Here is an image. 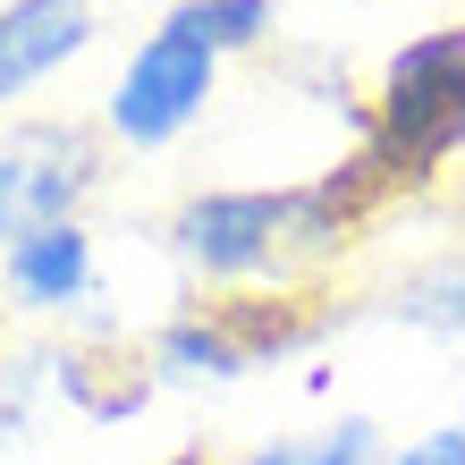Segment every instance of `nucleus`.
Here are the masks:
<instances>
[{"label": "nucleus", "mask_w": 465, "mask_h": 465, "mask_svg": "<svg viewBox=\"0 0 465 465\" xmlns=\"http://www.w3.org/2000/svg\"><path fill=\"white\" fill-rule=\"evenodd\" d=\"M170 25L195 35L203 51H221V60H237V51H262L280 35V0H178Z\"/></svg>", "instance_id": "10"}, {"label": "nucleus", "mask_w": 465, "mask_h": 465, "mask_svg": "<svg viewBox=\"0 0 465 465\" xmlns=\"http://www.w3.org/2000/svg\"><path fill=\"white\" fill-rule=\"evenodd\" d=\"M221 331L245 347V364H288L339 331V305L313 288H245V296H212Z\"/></svg>", "instance_id": "6"}, {"label": "nucleus", "mask_w": 465, "mask_h": 465, "mask_svg": "<svg viewBox=\"0 0 465 465\" xmlns=\"http://www.w3.org/2000/svg\"><path fill=\"white\" fill-rule=\"evenodd\" d=\"M381 465H465V423H431L415 440H398Z\"/></svg>", "instance_id": "12"}, {"label": "nucleus", "mask_w": 465, "mask_h": 465, "mask_svg": "<svg viewBox=\"0 0 465 465\" xmlns=\"http://www.w3.org/2000/svg\"><path fill=\"white\" fill-rule=\"evenodd\" d=\"M381 313L406 322V331H423V339H465V254L415 262L390 296H381Z\"/></svg>", "instance_id": "9"}, {"label": "nucleus", "mask_w": 465, "mask_h": 465, "mask_svg": "<svg viewBox=\"0 0 465 465\" xmlns=\"http://www.w3.org/2000/svg\"><path fill=\"white\" fill-rule=\"evenodd\" d=\"M212 94H221V51H203L195 35H178V25L161 17L153 35L127 51L119 85L102 102V135L127 144V153H161L212 111Z\"/></svg>", "instance_id": "3"}, {"label": "nucleus", "mask_w": 465, "mask_h": 465, "mask_svg": "<svg viewBox=\"0 0 465 465\" xmlns=\"http://www.w3.org/2000/svg\"><path fill=\"white\" fill-rule=\"evenodd\" d=\"M94 0H0V111L94 51Z\"/></svg>", "instance_id": "5"}, {"label": "nucleus", "mask_w": 465, "mask_h": 465, "mask_svg": "<svg viewBox=\"0 0 465 465\" xmlns=\"http://www.w3.org/2000/svg\"><path fill=\"white\" fill-rule=\"evenodd\" d=\"M102 195V135L76 119H9L0 127V245L85 221Z\"/></svg>", "instance_id": "2"}, {"label": "nucleus", "mask_w": 465, "mask_h": 465, "mask_svg": "<svg viewBox=\"0 0 465 465\" xmlns=\"http://www.w3.org/2000/svg\"><path fill=\"white\" fill-rule=\"evenodd\" d=\"M364 153L390 178V195H423L465 161V25L406 35L372 76Z\"/></svg>", "instance_id": "1"}, {"label": "nucleus", "mask_w": 465, "mask_h": 465, "mask_svg": "<svg viewBox=\"0 0 465 465\" xmlns=\"http://www.w3.org/2000/svg\"><path fill=\"white\" fill-rule=\"evenodd\" d=\"M0 288H9L17 313H51V322L94 313L102 305V245H94V229L68 221V229L0 245Z\"/></svg>", "instance_id": "4"}, {"label": "nucleus", "mask_w": 465, "mask_h": 465, "mask_svg": "<svg viewBox=\"0 0 465 465\" xmlns=\"http://www.w3.org/2000/svg\"><path fill=\"white\" fill-rule=\"evenodd\" d=\"M161 465H221V457H212V449H203V440H186V449H178V457H161Z\"/></svg>", "instance_id": "13"}, {"label": "nucleus", "mask_w": 465, "mask_h": 465, "mask_svg": "<svg viewBox=\"0 0 465 465\" xmlns=\"http://www.w3.org/2000/svg\"><path fill=\"white\" fill-rule=\"evenodd\" d=\"M153 364L144 355H119V347H51V398H68L76 415L94 423H127L153 406Z\"/></svg>", "instance_id": "7"}, {"label": "nucleus", "mask_w": 465, "mask_h": 465, "mask_svg": "<svg viewBox=\"0 0 465 465\" xmlns=\"http://www.w3.org/2000/svg\"><path fill=\"white\" fill-rule=\"evenodd\" d=\"M381 423L372 415H339L331 431H288V440H262L245 449L237 465H381Z\"/></svg>", "instance_id": "11"}, {"label": "nucleus", "mask_w": 465, "mask_h": 465, "mask_svg": "<svg viewBox=\"0 0 465 465\" xmlns=\"http://www.w3.org/2000/svg\"><path fill=\"white\" fill-rule=\"evenodd\" d=\"M144 364H153V381H178V390H229V381L254 372V364H245V347L221 331V313H212V305L170 313V322L153 331Z\"/></svg>", "instance_id": "8"}]
</instances>
